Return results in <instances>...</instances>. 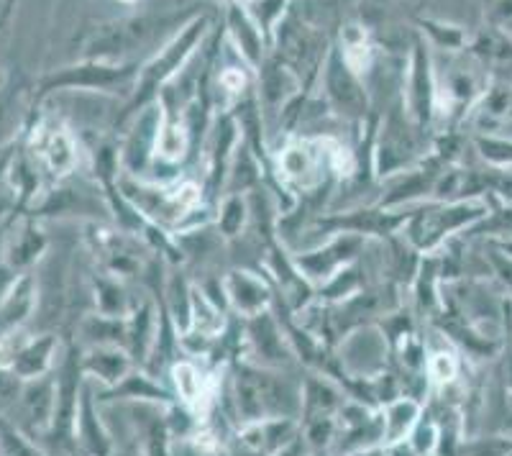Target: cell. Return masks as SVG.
Returning a JSON list of instances; mask_svg holds the SVG:
<instances>
[{"mask_svg":"<svg viewBox=\"0 0 512 456\" xmlns=\"http://www.w3.org/2000/svg\"><path fill=\"white\" fill-rule=\"evenodd\" d=\"M228 408H233L236 428L244 423L264 421L274 416H297L303 408V385L295 387L282 369L264 367L259 362H246L239 357L228 364ZM226 408V410H228Z\"/></svg>","mask_w":512,"mask_h":456,"instance_id":"obj_1","label":"cell"},{"mask_svg":"<svg viewBox=\"0 0 512 456\" xmlns=\"http://www.w3.org/2000/svg\"><path fill=\"white\" fill-rule=\"evenodd\" d=\"M208 36V16H205V13H198V16L192 18V21H187L180 31H175L172 39H169L157 54L144 59L139 77H136L134 90L128 93L126 103H123L121 111L113 118V126H116V129H126L128 123L134 121L144 108L157 103L162 90L167 88L169 82H175V77L185 70V65L192 59V54L203 47V41L208 39Z\"/></svg>","mask_w":512,"mask_h":456,"instance_id":"obj_2","label":"cell"},{"mask_svg":"<svg viewBox=\"0 0 512 456\" xmlns=\"http://www.w3.org/2000/svg\"><path fill=\"white\" fill-rule=\"evenodd\" d=\"M489 213V203L484 198L474 200H431L420 203L415 216L405 226L402 234L410 244L423 254L441 252L451 239L461 236L466 228L482 221Z\"/></svg>","mask_w":512,"mask_h":456,"instance_id":"obj_3","label":"cell"},{"mask_svg":"<svg viewBox=\"0 0 512 456\" xmlns=\"http://www.w3.org/2000/svg\"><path fill=\"white\" fill-rule=\"evenodd\" d=\"M139 59L131 62H108V59H80L75 65L54 70L36 82L34 106L62 90H77V93H121L131 85L134 90L136 77H139Z\"/></svg>","mask_w":512,"mask_h":456,"instance_id":"obj_4","label":"cell"},{"mask_svg":"<svg viewBox=\"0 0 512 456\" xmlns=\"http://www.w3.org/2000/svg\"><path fill=\"white\" fill-rule=\"evenodd\" d=\"M85 380H88V375L82 369V346L70 344L57 377V410H54L52 428H49V433L41 441L44 449L59 451V454H75V451H80L77 416H80Z\"/></svg>","mask_w":512,"mask_h":456,"instance_id":"obj_5","label":"cell"},{"mask_svg":"<svg viewBox=\"0 0 512 456\" xmlns=\"http://www.w3.org/2000/svg\"><path fill=\"white\" fill-rule=\"evenodd\" d=\"M169 16H123L98 26L82 44V59H108L126 62L167 29Z\"/></svg>","mask_w":512,"mask_h":456,"instance_id":"obj_6","label":"cell"},{"mask_svg":"<svg viewBox=\"0 0 512 456\" xmlns=\"http://www.w3.org/2000/svg\"><path fill=\"white\" fill-rule=\"evenodd\" d=\"M415 211H418V205L405 208V211H390V208H382V205L377 203L359 205L354 211H338L315 218L313 234L328 239L331 234L349 231V234H361L367 236V239L387 241L405 231V226H408L410 218L415 216Z\"/></svg>","mask_w":512,"mask_h":456,"instance_id":"obj_7","label":"cell"},{"mask_svg":"<svg viewBox=\"0 0 512 456\" xmlns=\"http://www.w3.org/2000/svg\"><path fill=\"white\" fill-rule=\"evenodd\" d=\"M320 80H323V90H326L328 111L333 116L344 118V121H367L369 93L364 88V80H361L359 72L351 70V65L346 62L336 39H333L331 49H328Z\"/></svg>","mask_w":512,"mask_h":456,"instance_id":"obj_8","label":"cell"},{"mask_svg":"<svg viewBox=\"0 0 512 456\" xmlns=\"http://www.w3.org/2000/svg\"><path fill=\"white\" fill-rule=\"evenodd\" d=\"M402 103L408 111L410 121L420 131L431 129L433 118L438 113V85L433 72L431 44L425 36L413 41L408 57V72H405V88H402Z\"/></svg>","mask_w":512,"mask_h":456,"instance_id":"obj_9","label":"cell"},{"mask_svg":"<svg viewBox=\"0 0 512 456\" xmlns=\"http://www.w3.org/2000/svg\"><path fill=\"white\" fill-rule=\"evenodd\" d=\"M26 147L54 182L67 180L80 159V149H77L72 131L64 123H54L44 116L34 118L26 131Z\"/></svg>","mask_w":512,"mask_h":456,"instance_id":"obj_10","label":"cell"},{"mask_svg":"<svg viewBox=\"0 0 512 456\" xmlns=\"http://www.w3.org/2000/svg\"><path fill=\"white\" fill-rule=\"evenodd\" d=\"M241 141V126L239 118L231 108L226 111H218L216 121H213V129H210L208 144H205V157H208V164H205V200L208 205L216 211L218 200L226 193L228 175H231V162L233 154H236V147Z\"/></svg>","mask_w":512,"mask_h":456,"instance_id":"obj_11","label":"cell"},{"mask_svg":"<svg viewBox=\"0 0 512 456\" xmlns=\"http://www.w3.org/2000/svg\"><path fill=\"white\" fill-rule=\"evenodd\" d=\"M274 159L282 182L297 195L315 190L333 175L323 139H292Z\"/></svg>","mask_w":512,"mask_h":456,"instance_id":"obj_12","label":"cell"},{"mask_svg":"<svg viewBox=\"0 0 512 456\" xmlns=\"http://www.w3.org/2000/svg\"><path fill=\"white\" fill-rule=\"evenodd\" d=\"M364 246H367V236L341 231V234H331L323 244L313 246L308 252H292V262L305 280L318 287L331 280L341 267L356 262L364 254Z\"/></svg>","mask_w":512,"mask_h":456,"instance_id":"obj_13","label":"cell"},{"mask_svg":"<svg viewBox=\"0 0 512 456\" xmlns=\"http://www.w3.org/2000/svg\"><path fill=\"white\" fill-rule=\"evenodd\" d=\"M159 126H162V108L159 100L139 113L134 121L126 126L121 147V167L126 175L149 180L157 162V139Z\"/></svg>","mask_w":512,"mask_h":456,"instance_id":"obj_14","label":"cell"},{"mask_svg":"<svg viewBox=\"0 0 512 456\" xmlns=\"http://www.w3.org/2000/svg\"><path fill=\"white\" fill-rule=\"evenodd\" d=\"M451 164L443 162L436 152H431L428 157H420L415 167L397 172L390 177L384 193L377 198V205L382 208H390L397 211L402 205H420L423 200H433V190H436V182L443 172L448 170Z\"/></svg>","mask_w":512,"mask_h":456,"instance_id":"obj_15","label":"cell"},{"mask_svg":"<svg viewBox=\"0 0 512 456\" xmlns=\"http://www.w3.org/2000/svg\"><path fill=\"white\" fill-rule=\"evenodd\" d=\"M244 344L254 362L264 364V367L287 372L290 364H300L285 331H282L280 318L274 316L272 308L259 313V316L244 318Z\"/></svg>","mask_w":512,"mask_h":456,"instance_id":"obj_16","label":"cell"},{"mask_svg":"<svg viewBox=\"0 0 512 456\" xmlns=\"http://www.w3.org/2000/svg\"><path fill=\"white\" fill-rule=\"evenodd\" d=\"M223 287H226L228 308L239 318L259 316L264 310L272 308L274 300V280L256 275L249 267H231L223 275Z\"/></svg>","mask_w":512,"mask_h":456,"instance_id":"obj_17","label":"cell"},{"mask_svg":"<svg viewBox=\"0 0 512 456\" xmlns=\"http://www.w3.org/2000/svg\"><path fill=\"white\" fill-rule=\"evenodd\" d=\"M431 323L441 331L448 344L459 346L466 357L492 359L500 354V344H497L495 336L484 334L482 328L469 321L454 303H446V308Z\"/></svg>","mask_w":512,"mask_h":456,"instance_id":"obj_18","label":"cell"},{"mask_svg":"<svg viewBox=\"0 0 512 456\" xmlns=\"http://www.w3.org/2000/svg\"><path fill=\"white\" fill-rule=\"evenodd\" d=\"M18 221V226L13 228L11 236H8L6 244V262H3V269H6V285H11L21 272H31L36 262L44 257L47 252V234L39 228V221L31 213H24V216L13 218ZM8 221V223H13Z\"/></svg>","mask_w":512,"mask_h":456,"instance_id":"obj_19","label":"cell"},{"mask_svg":"<svg viewBox=\"0 0 512 456\" xmlns=\"http://www.w3.org/2000/svg\"><path fill=\"white\" fill-rule=\"evenodd\" d=\"M223 26H226V39L231 41L233 52L239 54L254 72L262 70L264 59L272 49H269L259 24L251 18L246 3H228Z\"/></svg>","mask_w":512,"mask_h":456,"instance_id":"obj_20","label":"cell"},{"mask_svg":"<svg viewBox=\"0 0 512 456\" xmlns=\"http://www.w3.org/2000/svg\"><path fill=\"white\" fill-rule=\"evenodd\" d=\"M16 405L24 410V421H18V426L24 428L26 433H31L41 444L49 428H52L54 410H57V380L44 375L39 380L24 382V390L18 395Z\"/></svg>","mask_w":512,"mask_h":456,"instance_id":"obj_21","label":"cell"},{"mask_svg":"<svg viewBox=\"0 0 512 456\" xmlns=\"http://www.w3.org/2000/svg\"><path fill=\"white\" fill-rule=\"evenodd\" d=\"M169 382H172V390H175L177 398L185 405H190L195 413L200 416H208L210 405L218 392L216 372L210 369H200V364L195 359H177L172 367H169Z\"/></svg>","mask_w":512,"mask_h":456,"instance_id":"obj_22","label":"cell"},{"mask_svg":"<svg viewBox=\"0 0 512 456\" xmlns=\"http://www.w3.org/2000/svg\"><path fill=\"white\" fill-rule=\"evenodd\" d=\"M59 349V334L54 331H47V334H39L34 339L24 341L21 346H8L6 344V357H3V364H6L8 372L18 377V380H39V377L49 375L52 369L54 357H57Z\"/></svg>","mask_w":512,"mask_h":456,"instance_id":"obj_23","label":"cell"},{"mask_svg":"<svg viewBox=\"0 0 512 456\" xmlns=\"http://www.w3.org/2000/svg\"><path fill=\"white\" fill-rule=\"evenodd\" d=\"M95 398L100 403H116V400H131V403H159V405H172L180 400L175 390L157 380L152 372H136V367L123 377L118 385L105 387L103 392H95Z\"/></svg>","mask_w":512,"mask_h":456,"instance_id":"obj_24","label":"cell"},{"mask_svg":"<svg viewBox=\"0 0 512 456\" xmlns=\"http://www.w3.org/2000/svg\"><path fill=\"white\" fill-rule=\"evenodd\" d=\"M441 282H446L443 280L441 252L423 254L418 272L410 282V287H413V310L420 316V321H433L446 308V300L441 295Z\"/></svg>","mask_w":512,"mask_h":456,"instance_id":"obj_25","label":"cell"},{"mask_svg":"<svg viewBox=\"0 0 512 456\" xmlns=\"http://www.w3.org/2000/svg\"><path fill=\"white\" fill-rule=\"evenodd\" d=\"M36 300H39V287H36L34 272H21L11 285L3 287V308H0L3 339L21 334L24 323L34 316Z\"/></svg>","mask_w":512,"mask_h":456,"instance_id":"obj_26","label":"cell"},{"mask_svg":"<svg viewBox=\"0 0 512 456\" xmlns=\"http://www.w3.org/2000/svg\"><path fill=\"white\" fill-rule=\"evenodd\" d=\"M303 408H300V421H313L320 416H336L338 410L344 408L349 395L344 387L338 385L333 377L323 375L313 369L310 375L303 377Z\"/></svg>","mask_w":512,"mask_h":456,"instance_id":"obj_27","label":"cell"},{"mask_svg":"<svg viewBox=\"0 0 512 456\" xmlns=\"http://www.w3.org/2000/svg\"><path fill=\"white\" fill-rule=\"evenodd\" d=\"M136 433H139V444L144 454H169L172 451V431L167 421V405L159 403H136L134 408Z\"/></svg>","mask_w":512,"mask_h":456,"instance_id":"obj_28","label":"cell"},{"mask_svg":"<svg viewBox=\"0 0 512 456\" xmlns=\"http://www.w3.org/2000/svg\"><path fill=\"white\" fill-rule=\"evenodd\" d=\"M134 367H139V364L123 346H88V349H82L85 375L100 380L103 387L118 385Z\"/></svg>","mask_w":512,"mask_h":456,"instance_id":"obj_29","label":"cell"},{"mask_svg":"<svg viewBox=\"0 0 512 456\" xmlns=\"http://www.w3.org/2000/svg\"><path fill=\"white\" fill-rule=\"evenodd\" d=\"M423 400L418 395H397L390 403L382 405V418H384V439L382 449L387 451L390 446L408 441L413 428L418 426L420 416H423Z\"/></svg>","mask_w":512,"mask_h":456,"instance_id":"obj_30","label":"cell"},{"mask_svg":"<svg viewBox=\"0 0 512 456\" xmlns=\"http://www.w3.org/2000/svg\"><path fill=\"white\" fill-rule=\"evenodd\" d=\"M98 398L95 392L90 390L88 380L82 387V400H80V416H77V441H80V451L95 456L113 454V441L105 431V423L98 413Z\"/></svg>","mask_w":512,"mask_h":456,"instance_id":"obj_31","label":"cell"},{"mask_svg":"<svg viewBox=\"0 0 512 456\" xmlns=\"http://www.w3.org/2000/svg\"><path fill=\"white\" fill-rule=\"evenodd\" d=\"M80 341L82 349L88 346H123L126 349L128 316H105V313H90L80 321Z\"/></svg>","mask_w":512,"mask_h":456,"instance_id":"obj_32","label":"cell"},{"mask_svg":"<svg viewBox=\"0 0 512 456\" xmlns=\"http://www.w3.org/2000/svg\"><path fill=\"white\" fill-rule=\"evenodd\" d=\"M213 223L221 239L236 241L251 226V200L249 193H223L213 213Z\"/></svg>","mask_w":512,"mask_h":456,"instance_id":"obj_33","label":"cell"},{"mask_svg":"<svg viewBox=\"0 0 512 456\" xmlns=\"http://www.w3.org/2000/svg\"><path fill=\"white\" fill-rule=\"evenodd\" d=\"M254 75L256 72L246 65L244 59H241L239 65H228L223 67V70H216V77H213V93H216L218 108H221V111L233 108L251 88H256Z\"/></svg>","mask_w":512,"mask_h":456,"instance_id":"obj_34","label":"cell"},{"mask_svg":"<svg viewBox=\"0 0 512 456\" xmlns=\"http://www.w3.org/2000/svg\"><path fill=\"white\" fill-rule=\"evenodd\" d=\"M192 295H195V282H190V277L185 275V269L169 267L167 285H164V298H167L169 310H172V318L177 323V331L187 334L192 323Z\"/></svg>","mask_w":512,"mask_h":456,"instance_id":"obj_35","label":"cell"},{"mask_svg":"<svg viewBox=\"0 0 512 456\" xmlns=\"http://www.w3.org/2000/svg\"><path fill=\"white\" fill-rule=\"evenodd\" d=\"M338 47L344 52L346 62L351 65V70L359 72L361 77L367 75L374 65V44L372 36H369L367 26L364 24H346L341 29V34L336 36Z\"/></svg>","mask_w":512,"mask_h":456,"instance_id":"obj_36","label":"cell"},{"mask_svg":"<svg viewBox=\"0 0 512 456\" xmlns=\"http://www.w3.org/2000/svg\"><path fill=\"white\" fill-rule=\"evenodd\" d=\"M489 203V213L472 228H466L464 239H477V236H487V239H510L512 236V200L500 198V195H484Z\"/></svg>","mask_w":512,"mask_h":456,"instance_id":"obj_37","label":"cell"},{"mask_svg":"<svg viewBox=\"0 0 512 456\" xmlns=\"http://www.w3.org/2000/svg\"><path fill=\"white\" fill-rule=\"evenodd\" d=\"M364 290V269H361L359 259L346 267H341L331 280L315 287V303H341V300L351 298V295Z\"/></svg>","mask_w":512,"mask_h":456,"instance_id":"obj_38","label":"cell"},{"mask_svg":"<svg viewBox=\"0 0 512 456\" xmlns=\"http://www.w3.org/2000/svg\"><path fill=\"white\" fill-rule=\"evenodd\" d=\"M93 295L95 305H98V313H105V316H128L131 313V300H128L126 285L123 280L113 275H93Z\"/></svg>","mask_w":512,"mask_h":456,"instance_id":"obj_39","label":"cell"},{"mask_svg":"<svg viewBox=\"0 0 512 456\" xmlns=\"http://www.w3.org/2000/svg\"><path fill=\"white\" fill-rule=\"evenodd\" d=\"M479 62H510L512 59V39L502 31V26L489 24L472 36V44L466 49Z\"/></svg>","mask_w":512,"mask_h":456,"instance_id":"obj_40","label":"cell"},{"mask_svg":"<svg viewBox=\"0 0 512 456\" xmlns=\"http://www.w3.org/2000/svg\"><path fill=\"white\" fill-rule=\"evenodd\" d=\"M418 29L428 39V44L443 49V52H466L472 44V36L466 34L461 26L446 24V21H436V18H420Z\"/></svg>","mask_w":512,"mask_h":456,"instance_id":"obj_41","label":"cell"},{"mask_svg":"<svg viewBox=\"0 0 512 456\" xmlns=\"http://www.w3.org/2000/svg\"><path fill=\"white\" fill-rule=\"evenodd\" d=\"M461 375L459 354L454 349H436L428 354V367H425V377L431 390L443 392L451 390Z\"/></svg>","mask_w":512,"mask_h":456,"instance_id":"obj_42","label":"cell"},{"mask_svg":"<svg viewBox=\"0 0 512 456\" xmlns=\"http://www.w3.org/2000/svg\"><path fill=\"white\" fill-rule=\"evenodd\" d=\"M246 8H249L251 18L259 24L269 49H272L274 34H277V29H280L282 18H285L287 11H290V0H249Z\"/></svg>","mask_w":512,"mask_h":456,"instance_id":"obj_43","label":"cell"},{"mask_svg":"<svg viewBox=\"0 0 512 456\" xmlns=\"http://www.w3.org/2000/svg\"><path fill=\"white\" fill-rule=\"evenodd\" d=\"M44 446L26 433L24 428L3 416V433H0V454L3 456H39L44 454Z\"/></svg>","mask_w":512,"mask_h":456,"instance_id":"obj_44","label":"cell"},{"mask_svg":"<svg viewBox=\"0 0 512 456\" xmlns=\"http://www.w3.org/2000/svg\"><path fill=\"white\" fill-rule=\"evenodd\" d=\"M474 152L489 167H512V139L479 131L474 134Z\"/></svg>","mask_w":512,"mask_h":456,"instance_id":"obj_45","label":"cell"},{"mask_svg":"<svg viewBox=\"0 0 512 456\" xmlns=\"http://www.w3.org/2000/svg\"><path fill=\"white\" fill-rule=\"evenodd\" d=\"M477 111L484 118H492V121H505L512 118V85L510 82H495L484 88V93L477 100Z\"/></svg>","mask_w":512,"mask_h":456,"instance_id":"obj_46","label":"cell"},{"mask_svg":"<svg viewBox=\"0 0 512 456\" xmlns=\"http://www.w3.org/2000/svg\"><path fill=\"white\" fill-rule=\"evenodd\" d=\"M410 446H413L415 454H436L438 446V413L431 410H423L418 426L410 433Z\"/></svg>","mask_w":512,"mask_h":456,"instance_id":"obj_47","label":"cell"},{"mask_svg":"<svg viewBox=\"0 0 512 456\" xmlns=\"http://www.w3.org/2000/svg\"><path fill=\"white\" fill-rule=\"evenodd\" d=\"M459 454L477 456H512V439L505 436H484V439H464Z\"/></svg>","mask_w":512,"mask_h":456,"instance_id":"obj_48","label":"cell"},{"mask_svg":"<svg viewBox=\"0 0 512 456\" xmlns=\"http://www.w3.org/2000/svg\"><path fill=\"white\" fill-rule=\"evenodd\" d=\"M484 257H487L489 269H492V275L497 277L502 287H505V293L512 298V257L507 252H502L500 246H495L492 241L484 249Z\"/></svg>","mask_w":512,"mask_h":456,"instance_id":"obj_49","label":"cell"},{"mask_svg":"<svg viewBox=\"0 0 512 456\" xmlns=\"http://www.w3.org/2000/svg\"><path fill=\"white\" fill-rule=\"evenodd\" d=\"M502 339H505V344H502V357H505V380L512 392V323L505 313V303H502Z\"/></svg>","mask_w":512,"mask_h":456,"instance_id":"obj_50","label":"cell"},{"mask_svg":"<svg viewBox=\"0 0 512 456\" xmlns=\"http://www.w3.org/2000/svg\"><path fill=\"white\" fill-rule=\"evenodd\" d=\"M505 21H512V0H495L489 24L502 26V24H505Z\"/></svg>","mask_w":512,"mask_h":456,"instance_id":"obj_51","label":"cell"},{"mask_svg":"<svg viewBox=\"0 0 512 456\" xmlns=\"http://www.w3.org/2000/svg\"><path fill=\"white\" fill-rule=\"evenodd\" d=\"M489 241H492L495 246H500L502 252H507L512 257V236H510V239H489Z\"/></svg>","mask_w":512,"mask_h":456,"instance_id":"obj_52","label":"cell"},{"mask_svg":"<svg viewBox=\"0 0 512 456\" xmlns=\"http://www.w3.org/2000/svg\"><path fill=\"white\" fill-rule=\"evenodd\" d=\"M118 3H121V6H128V8H134L136 3H139V0H118Z\"/></svg>","mask_w":512,"mask_h":456,"instance_id":"obj_53","label":"cell"},{"mask_svg":"<svg viewBox=\"0 0 512 456\" xmlns=\"http://www.w3.org/2000/svg\"><path fill=\"white\" fill-rule=\"evenodd\" d=\"M226 3H249V0H226Z\"/></svg>","mask_w":512,"mask_h":456,"instance_id":"obj_54","label":"cell"}]
</instances>
